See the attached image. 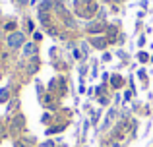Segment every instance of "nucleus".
<instances>
[{"label":"nucleus","mask_w":153,"mask_h":147,"mask_svg":"<svg viewBox=\"0 0 153 147\" xmlns=\"http://www.w3.org/2000/svg\"><path fill=\"white\" fill-rule=\"evenodd\" d=\"M76 12H78L79 18L89 19L97 12V2L95 0H76Z\"/></svg>","instance_id":"nucleus-1"},{"label":"nucleus","mask_w":153,"mask_h":147,"mask_svg":"<svg viewBox=\"0 0 153 147\" xmlns=\"http://www.w3.org/2000/svg\"><path fill=\"white\" fill-rule=\"evenodd\" d=\"M8 47L10 49H19V47L25 45V35L19 33V31H14V33H10V37H8Z\"/></svg>","instance_id":"nucleus-2"},{"label":"nucleus","mask_w":153,"mask_h":147,"mask_svg":"<svg viewBox=\"0 0 153 147\" xmlns=\"http://www.w3.org/2000/svg\"><path fill=\"white\" fill-rule=\"evenodd\" d=\"M33 52H35V45L33 43H25V45H23V54H25V56H31Z\"/></svg>","instance_id":"nucleus-3"},{"label":"nucleus","mask_w":153,"mask_h":147,"mask_svg":"<svg viewBox=\"0 0 153 147\" xmlns=\"http://www.w3.org/2000/svg\"><path fill=\"white\" fill-rule=\"evenodd\" d=\"M4 29H6V31H8V33H14V31H16V29H18V25H16V23H14V21H10V23H6V27H4Z\"/></svg>","instance_id":"nucleus-4"},{"label":"nucleus","mask_w":153,"mask_h":147,"mask_svg":"<svg viewBox=\"0 0 153 147\" xmlns=\"http://www.w3.org/2000/svg\"><path fill=\"white\" fill-rule=\"evenodd\" d=\"M6 99H8V91H6V89H2V91H0V103L6 101Z\"/></svg>","instance_id":"nucleus-5"}]
</instances>
